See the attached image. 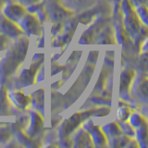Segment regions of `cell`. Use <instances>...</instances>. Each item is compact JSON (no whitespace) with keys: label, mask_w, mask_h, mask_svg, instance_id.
<instances>
[{"label":"cell","mask_w":148,"mask_h":148,"mask_svg":"<svg viewBox=\"0 0 148 148\" xmlns=\"http://www.w3.org/2000/svg\"><path fill=\"white\" fill-rule=\"evenodd\" d=\"M29 40L28 38H21L14 44L10 51L7 54L6 58L0 61V78L5 80L16 71L18 67L24 60L28 49Z\"/></svg>","instance_id":"cell-1"},{"label":"cell","mask_w":148,"mask_h":148,"mask_svg":"<svg viewBox=\"0 0 148 148\" xmlns=\"http://www.w3.org/2000/svg\"><path fill=\"white\" fill-rule=\"evenodd\" d=\"M18 26L28 35H40L41 34V24L39 18L32 14H24L23 17L18 22Z\"/></svg>","instance_id":"cell-2"},{"label":"cell","mask_w":148,"mask_h":148,"mask_svg":"<svg viewBox=\"0 0 148 148\" xmlns=\"http://www.w3.org/2000/svg\"><path fill=\"white\" fill-rule=\"evenodd\" d=\"M45 10L46 13V16L54 22H60L71 14V12L69 11V9H67V8H65L59 6V4L57 1H55V0H49L46 3Z\"/></svg>","instance_id":"cell-3"},{"label":"cell","mask_w":148,"mask_h":148,"mask_svg":"<svg viewBox=\"0 0 148 148\" xmlns=\"http://www.w3.org/2000/svg\"><path fill=\"white\" fill-rule=\"evenodd\" d=\"M29 120L27 123V129L25 131V134L29 137H34L41 132L43 130L44 120L41 115L34 110H29Z\"/></svg>","instance_id":"cell-4"},{"label":"cell","mask_w":148,"mask_h":148,"mask_svg":"<svg viewBox=\"0 0 148 148\" xmlns=\"http://www.w3.org/2000/svg\"><path fill=\"white\" fill-rule=\"evenodd\" d=\"M2 12L3 15L7 18L18 23L23 17V15L26 13V9L21 4L12 2L9 0L3 7Z\"/></svg>","instance_id":"cell-5"},{"label":"cell","mask_w":148,"mask_h":148,"mask_svg":"<svg viewBox=\"0 0 148 148\" xmlns=\"http://www.w3.org/2000/svg\"><path fill=\"white\" fill-rule=\"evenodd\" d=\"M0 32L9 38H18L23 34L22 30L14 21L8 20L4 15L0 16Z\"/></svg>","instance_id":"cell-6"},{"label":"cell","mask_w":148,"mask_h":148,"mask_svg":"<svg viewBox=\"0 0 148 148\" xmlns=\"http://www.w3.org/2000/svg\"><path fill=\"white\" fill-rule=\"evenodd\" d=\"M82 120V116L79 113L74 114L71 118L64 120L58 128V138L61 140L66 139L77 128Z\"/></svg>","instance_id":"cell-7"},{"label":"cell","mask_w":148,"mask_h":148,"mask_svg":"<svg viewBox=\"0 0 148 148\" xmlns=\"http://www.w3.org/2000/svg\"><path fill=\"white\" fill-rule=\"evenodd\" d=\"M7 95L13 105L21 110L26 109L31 104L30 96H26L20 90H8L7 91Z\"/></svg>","instance_id":"cell-8"},{"label":"cell","mask_w":148,"mask_h":148,"mask_svg":"<svg viewBox=\"0 0 148 148\" xmlns=\"http://www.w3.org/2000/svg\"><path fill=\"white\" fill-rule=\"evenodd\" d=\"M84 130H86L87 132L89 133L90 137H92V141L97 146H102L106 143V139L103 132L101 131L99 127H96L92 124V120L89 119L86 122L83 123V127Z\"/></svg>","instance_id":"cell-9"},{"label":"cell","mask_w":148,"mask_h":148,"mask_svg":"<svg viewBox=\"0 0 148 148\" xmlns=\"http://www.w3.org/2000/svg\"><path fill=\"white\" fill-rule=\"evenodd\" d=\"M91 137L89 135V133L85 132L84 129H80L77 132L74 133L73 135V146H92L94 145H92Z\"/></svg>","instance_id":"cell-10"},{"label":"cell","mask_w":148,"mask_h":148,"mask_svg":"<svg viewBox=\"0 0 148 148\" xmlns=\"http://www.w3.org/2000/svg\"><path fill=\"white\" fill-rule=\"evenodd\" d=\"M44 95H45L44 90L40 89L34 92H32L30 97L32 106L37 110V112L41 113V114L44 113V108H45V106H44V97L45 96Z\"/></svg>","instance_id":"cell-11"},{"label":"cell","mask_w":148,"mask_h":148,"mask_svg":"<svg viewBox=\"0 0 148 148\" xmlns=\"http://www.w3.org/2000/svg\"><path fill=\"white\" fill-rule=\"evenodd\" d=\"M134 76V71L132 69H125L121 73V82H120V95L123 92H128L130 83L132 82V78Z\"/></svg>","instance_id":"cell-12"},{"label":"cell","mask_w":148,"mask_h":148,"mask_svg":"<svg viewBox=\"0 0 148 148\" xmlns=\"http://www.w3.org/2000/svg\"><path fill=\"white\" fill-rule=\"evenodd\" d=\"M102 132H103V133H105L106 135H108L111 138H114L116 136L120 135L119 127L115 122H111L108 124L103 125V127H102Z\"/></svg>","instance_id":"cell-13"},{"label":"cell","mask_w":148,"mask_h":148,"mask_svg":"<svg viewBox=\"0 0 148 148\" xmlns=\"http://www.w3.org/2000/svg\"><path fill=\"white\" fill-rule=\"evenodd\" d=\"M128 119H130V123H131L132 127L140 128L143 126H146V120L143 119L140 114H138L136 112L130 115Z\"/></svg>","instance_id":"cell-14"},{"label":"cell","mask_w":148,"mask_h":148,"mask_svg":"<svg viewBox=\"0 0 148 148\" xmlns=\"http://www.w3.org/2000/svg\"><path fill=\"white\" fill-rule=\"evenodd\" d=\"M66 3V6L69 8H75L77 9H82L85 6H90L92 3H94L95 0H63Z\"/></svg>","instance_id":"cell-15"},{"label":"cell","mask_w":148,"mask_h":148,"mask_svg":"<svg viewBox=\"0 0 148 148\" xmlns=\"http://www.w3.org/2000/svg\"><path fill=\"white\" fill-rule=\"evenodd\" d=\"M8 111V95L6 90L0 91V114H7Z\"/></svg>","instance_id":"cell-16"},{"label":"cell","mask_w":148,"mask_h":148,"mask_svg":"<svg viewBox=\"0 0 148 148\" xmlns=\"http://www.w3.org/2000/svg\"><path fill=\"white\" fill-rule=\"evenodd\" d=\"M130 115H131V112H130V109L126 105L119 106V108L118 110V117L120 120H122V121L127 120L130 117Z\"/></svg>","instance_id":"cell-17"},{"label":"cell","mask_w":148,"mask_h":148,"mask_svg":"<svg viewBox=\"0 0 148 148\" xmlns=\"http://www.w3.org/2000/svg\"><path fill=\"white\" fill-rule=\"evenodd\" d=\"M137 12H138V15L140 17L141 21H143V23L146 24V21H147V9L146 7L143 6V5H141V6H137Z\"/></svg>","instance_id":"cell-18"},{"label":"cell","mask_w":148,"mask_h":148,"mask_svg":"<svg viewBox=\"0 0 148 148\" xmlns=\"http://www.w3.org/2000/svg\"><path fill=\"white\" fill-rule=\"evenodd\" d=\"M120 127H121V129L123 130V132H126L127 134H129L130 136L134 135V131H133V129L132 128L131 125H128V124H125V123H120Z\"/></svg>","instance_id":"cell-19"},{"label":"cell","mask_w":148,"mask_h":148,"mask_svg":"<svg viewBox=\"0 0 148 148\" xmlns=\"http://www.w3.org/2000/svg\"><path fill=\"white\" fill-rule=\"evenodd\" d=\"M8 43V36L0 32V50H4L7 47V45Z\"/></svg>","instance_id":"cell-20"},{"label":"cell","mask_w":148,"mask_h":148,"mask_svg":"<svg viewBox=\"0 0 148 148\" xmlns=\"http://www.w3.org/2000/svg\"><path fill=\"white\" fill-rule=\"evenodd\" d=\"M61 22H56L53 28L51 29V34L53 35H57L58 32H60V29H61Z\"/></svg>","instance_id":"cell-21"},{"label":"cell","mask_w":148,"mask_h":148,"mask_svg":"<svg viewBox=\"0 0 148 148\" xmlns=\"http://www.w3.org/2000/svg\"><path fill=\"white\" fill-rule=\"evenodd\" d=\"M63 69L62 66H59V65H53L52 66V75H55L56 73H58V71H61Z\"/></svg>","instance_id":"cell-22"},{"label":"cell","mask_w":148,"mask_h":148,"mask_svg":"<svg viewBox=\"0 0 148 148\" xmlns=\"http://www.w3.org/2000/svg\"><path fill=\"white\" fill-rule=\"evenodd\" d=\"M43 73H44V68H41V69L39 71H37V75H36V81H38V82H41L42 80H44V75H43Z\"/></svg>","instance_id":"cell-23"},{"label":"cell","mask_w":148,"mask_h":148,"mask_svg":"<svg viewBox=\"0 0 148 148\" xmlns=\"http://www.w3.org/2000/svg\"><path fill=\"white\" fill-rule=\"evenodd\" d=\"M44 44H45V39H44V37L42 36V37H40V39L38 40V42L36 43V45H37V47H43Z\"/></svg>","instance_id":"cell-24"},{"label":"cell","mask_w":148,"mask_h":148,"mask_svg":"<svg viewBox=\"0 0 148 148\" xmlns=\"http://www.w3.org/2000/svg\"><path fill=\"white\" fill-rule=\"evenodd\" d=\"M136 6H141V5H145L146 0H133Z\"/></svg>","instance_id":"cell-25"}]
</instances>
